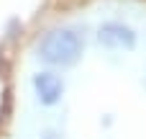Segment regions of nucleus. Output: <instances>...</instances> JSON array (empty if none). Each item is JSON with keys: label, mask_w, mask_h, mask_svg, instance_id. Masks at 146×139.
Segmentation results:
<instances>
[{"label": "nucleus", "mask_w": 146, "mask_h": 139, "mask_svg": "<svg viewBox=\"0 0 146 139\" xmlns=\"http://www.w3.org/2000/svg\"><path fill=\"white\" fill-rule=\"evenodd\" d=\"M85 41L74 28H54L38 44V57L51 67H69L82 57Z\"/></svg>", "instance_id": "nucleus-1"}, {"label": "nucleus", "mask_w": 146, "mask_h": 139, "mask_svg": "<svg viewBox=\"0 0 146 139\" xmlns=\"http://www.w3.org/2000/svg\"><path fill=\"white\" fill-rule=\"evenodd\" d=\"M98 41L108 49H133L136 34H133V28H128L123 23H103L98 28Z\"/></svg>", "instance_id": "nucleus-2"}, {"label": "nucleus", "mask_w": 146, "mask_h": 139, "mask_svg": "<svg viewBox=\"0 0 146 139\" xmlns=\"http://www.w3.org/2000/svg\"><path fill=\"white\" fill-rule=\"evenodd\" d=\"M33 88H36V95L44 106H54L62 101V93H64V83L56 72H38L33 75Z\"/></svg>", "instance_id": "nucleus-3"}]
</instances>
